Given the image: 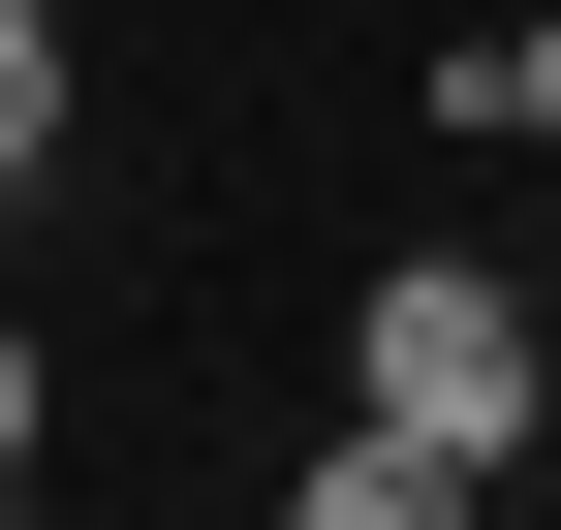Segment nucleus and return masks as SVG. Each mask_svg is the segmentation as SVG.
I'll return each mask as SVG.
<instances>
[{"label":"nucleus","mask_w":561,"mask_h":530,"mask_svg":"<svg viewBox=\"0 0 561 530\" xmlns=\"http://www.w3.org/2000/svg\"><path fill=\"white\" fill-rule=\"evenodd\" d=\"M343 406H405V437H468V469H530V437H561V312L500 281V250H375Z\"/></svg>","instance_id":"obj_1"},{"label":"nucleus","mask_w":561,"mask_h":530,"mask_svg":"<svg viewBox=\"0 0 561 530\" xmlns=\"http://www.w3.org/2000/svg\"><path fill=\"white\" fill-rule=\"evenodd\" d=\"M280 530H468V437H405V406H343V469H280Z\"/></svg>","instance_id":"obj_2"},{"label":"nucleus","mask_w":561,"mask_h":530,"mask_svg":"<svg viewBox=\"0 0 561 530\" xmlns=\"http://www.w3.org/2000/svg\"><path fill=\"white\" fill-rule=\"evenodd\" d=\"M437 125H468V157H561V0H500V32L437 62Z\"/></svg>","instance_id":"obj_3"},{"label":"nucleus","mask_w":561,"mask_h":530,"mask_svg":"<svg viewBox=\"0 0 561 530\" xmlns=\"http://www.w3.org/2000/svg\"><path fill=\"white\" fill-rule=\"evenodd\" d=\"M0 469H32V344H0Z\"/></svg>","instance_id":"obj_4"},{"label":"nucleus","mask_w":561,"mask_h":530,"mask_svg":"<svg viewBox=\"0 0 561 530\" xmlns=\"http://www.w3.org/2000/svg\"><path fill=\"white\" fill-rule=\"evenodd\" d=\"M0 530H32V469H0Z\"/></svg>","instance_id":"obj_5"},{"label":"nucleus","mask_w":561,"mask_h":530,"mask_svg":"<svg viewBox=\"0 0 561 530\" xmlns=\"http://www.w3.org/2000/svg\"><path fill=\"white\" fill-rule=\"evenodd\" d=\"M530 312H561V281H530Z\"/></svg>","instance_id":"obj_6"}]
</instances>
